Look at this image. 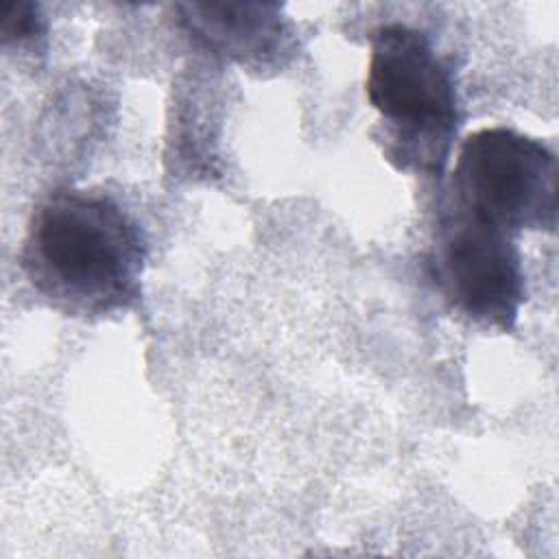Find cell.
Instances as JSON below:
<instances>
[{"instance_id": "1", "label": "cell", "mask_w": 559, "mask_h": 559, "mask_svg": "<svg viewBox=\"0 0 559 559\" xmlns=\"http://www.w3.org/2000/svg\"><path fill=\"white\" fill-rule=\"evenodd\" d=\"M148 242L142 225L114 197L63 188L31 214L20 269L52 310L105 319L131 310L142 297Z\"/></svg>"}, {"instance_id": "2", "label": "cell", "mask_w": 559, "mask_h": 559, "mask_svg": "<svg viewBox=\"0 0 559 559\" xmlns=\"http://www.w3.org/2000/svg\"><path fill=\"white\" fill-rule=\"evenodd\" d=\"M365 94L378 114L371 131L384 159L400 173L441 177L463 122L452 66L432 39L391 22L371 33Z\"/></svg>"}, {"instance_id": "3", "label": "cell", "mask_w": 559, "mask_h": 559, "mask_svg": "<svg viewBox=\"0 0 559 559\" xmlns=\"http://www.w3.org/2000/svg\"><path fill=\"white\" fill-rule=\"evenodd\" d=\"M557 177V157L542 140L509 127H485L461 142L443 205L513 236L552 234Z\"/></svg>"}, {"instance_id": "4", "label": "cell", "mask_w": 559, "mask_h": 559, "mask_svg": "<svg viewBox=\"0 0 559 559\" xmlns=\"http://www.w3.org/2000/svg\"><path fill=\"white\" fill-rule=\"evenodd\" d=\"M428 264L459 314L498 332L515 328L526 301L518 236L443 205Z\"/></svg>"}, {"instance_id": "5", "label": "cell", "mask_w": 559, "mask_h": 559, "mask_svg": "<svg viewBox=\"0 0 559 559\" xmlns=\"http://www.w3.org/2000/svg\"><path fill=\"white\" fill-rule=\"evenodd\" d=\"M175 13L194 46L245 70H280L295 55L297 37L277 2H179Z\"/></svg>"}, {"instance_id": "6", "label": "cell", "mask_w": 559, "mask_h": 559, "mask_svg": "<svg viewBox=\"0 0 559 559\" xmlns=\"http://www.w3.org/2000/svg\"><path fill=\"white\" fill-rule=\"evenodd\" d=\"M48 22L31 0H0V44L4 50L39 52L46 46Z\"/></svg>"}]
</instances>
